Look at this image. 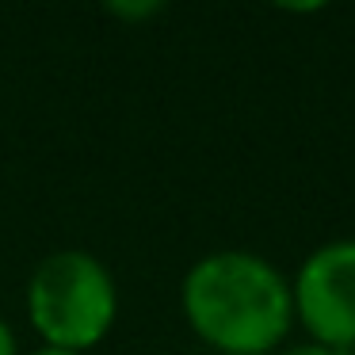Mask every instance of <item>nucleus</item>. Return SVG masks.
<instances>
[{"label":"nucleus","instance_id":"nucleus-4","mask_svg":"<svg viewBox=\"0 0 355 355\" xmlns=\"http://www.w3.org/2000/svg\"><path fill=\"white\" fill-rule=\"evenodd\" d=\"M107 12L123 24H130V19H149L157 12H164V4H153V0H146V4H107Z\"/></svg>","mask_w":355,"mask_h":355},{"label":"nucleus","instance_id":"nucleus-2","mask_svg":"<svg viewBox=\"0 0 355 355\" xmlns=\"http://www.w3.org/2000/svg\"><path fill=\"white\" fill-rule=\"evenodd\" d=\"M115 275L85 248L50 252L27 279V321L46 347L85 355L115 329Z\"/></svg>","mask_w":355,"mask_h":355},{"label":"nucleus","instance_id":"nucleus-7","mask_svg":"<svg viewBox=\"0 0 355 355\" xmlns=\"http://www.w3.org/2000/svg\"><path fill=\"white\" fill-rule=\"evenodd\" d=\"M31 355H77V352H62V347H46V344H42V347H35Z\"/></svg>","mask_w":355,"mask_h":355},{"label":"nucleus","instance_id":"nucleus-6","mask_svg":"<svg viewBox=\"0 0 355 355\" xmlns=\"http://www.w3.org/2000/svg\"><path fill=\"white\" fill-rule=\"evenodd\" d=\"M0 355H19L16 347V332H12V324L0 317Z\"/></svg>","mask_w":355,"mask_h":355},{"label":"nucleus","instance_id":"nucleus-1","mask_svg":"<svg viewBox=\"0 0 355 355\" xmlns=\"http://www.w3.org/2000/svg\"><path fill=\"white\" fill-rule=\"evenodd\" d=\"M184 321L222 355H275L294 324L291 279L245 248H218L180 283Z\"/></svg>","mask_w":355,"mask_h":355},{"label":"nucleus","instance_id":"nucleus-5","mask_svg":"<svg viewBox=\"0 0 355 355\" xmlns=\"http://www.w3.org/2000/svg\"><path fill=\"white\" fill-rule=\"evenodd\" d=\"M275 355H340V352H332V347H324V344H313V340H306V344L279 347Z\"/></svg>","mask_w":355,"mask_h":355},{"label":"nucleus","instance_id":"nucleus-3","mask_svg":"<svg viewBox=\"0 0 355 355\" xmlns=\"http://www.w3.org/2000/svg\"><path fill=\"white\" fill-rule=\"evenodd\" d=\"M294 321L313 344L355 347V237L324 241L291 279Z\"/></svg>","mask_w":355,"mask_h":355}]
</instances>
